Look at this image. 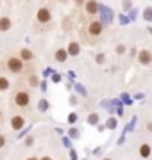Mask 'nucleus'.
Returning a JSON list of instances; mask_svg holds the SVG:
<instances>
[{"mask_svg": "<svg viewBox=\"0 0 152 160\" xmlns=\"http://www.w3.org/2000/svg\"><path fill=\"white\" fill-rule=\"evenodd\" d=\"M30 103V96L27 91H16L14 94V105L20 107V109H25V107H29Z\"/></svg>", "mask_w": 152, "mask_h": 160, "instance_id": "nucleus-1", "label": "nucleus"}, {"mask_svg": "<svg viewBox=\"0 0 152 160\" xmlns=\"http://www.w3.org/2000/svg\"><path fill=\"white\" fill-rule=\"evenodd\" d=\"M99 11L100 14H102V25H111L113 23V18H115V14H113V11L109 9L107 6H104V4H99Z\"/></svg>", "mask_w": 152, "mask_h": 160, "instance_id": "nucleus-2", "label": "nucleus"}, {"mask_svg": "<svg viewBox=\"0 0 152 160\" xmlns=\"http://www.w3.org/2000/svg\"><path fill=\"white\" fill-rule=\"evenodd\" d=\"M7 69L11 73H22L24 71V62L18 57H9L7 59Z\"/></svg>", "mask_w": 152, "mask_h": 160, "instance_id": "nucleus-3", "label": "nucleus"}, {"mask_svg": "<svg viewBox=\"0 0 152 160\" xmlns=\"http://www.w3.org/2000/svg\"><path fill=\"white\" fill-rule=\"evenodd\" d=\"M102 29H104V25L99 22V20H93V22L88 23V34L93 36V38H99L102 34Z\"/></svg>", "mask_w": 152, "mask_h": 160, "instance_id": "nucleus-4", "label": "nucleus"}, {"mask_svg": "<svg viewBox=\"0 0 152 160\" xmlns=\"http://www.w3.org/2000/svg\"><path fill=\"white\" fill-rule=\"evenodd\" d=\"M36 20L40 23H50L52 22V12L48 11L47 7H41V9H38V12H36Z\"/></svg>", "mask_w": 152, "mask_h": 160, "instance_id": "nucleus-5", "label": "nucleus"}, {"mask_svg": "<svg viewBox=\"0 0 152 160\" xmlns=\"http://www.w3.org/2000/svg\"><path fill=\"white\" fill-rule=\"evenodd\" d=\"M25 126V118L24 116H20V114H16V116H13L11 118V128L13 130H22Z\"/></svg>", "mask_w": 152, "mask_h": 160, "instance_id": "nucleus-6", "label": "nucleus"}, {"mask_svg": "<svg viewBox=\"0 0 152 160\" xmlns=\"http://www.w3.org/2000/svg\"><path fill=\"white\" fill-rule=\"evenodd\" d=\"M138 62L143 64V66H149V64L152 62V55L149 50H141L140 53H138Z\"/></svg>", "mask_w": 152, "mask_h": 160, "instance_id": "nucleus-7", "label": "nucleus"}, {"mask_svg": "<svg viewBox=\"0 0 152 160\" xmlns=\"http://www.w3.org/2000/svg\"><path fill=\"white\" fill-rule=\"evenodd\" d=\"M84 9H86V12H88L90 16H95V14L99 12V2H97V0H88L86 6H84Z\"/></svg>", "mask_w": 152, "mask_h": 160, "instance_id": "nucleus-8", "label": "nucleus"}, {"mask_svg": "<svg viewBox=\"0 0 152 160\" xmlns=\"http://www.w3.org/2000/svg\"><path fill=\"white\" fill-rule=\"evenodd\" d=\"M66 53L72 55V57H77V55L81 53V45H79L77 41H72L70 45H68V48H66Z\"/></svg>", "mask_w": 152, "mask_h": 160, "instance_id": "nucleus-9", "label": "nucleus"}, {"mask_svg": "<svg viewBox=\"0 0 152 160\" xmlns=\"http://www.w3.org/2000/svg\"><path fill=\"white\" fill-rule=\"evenodd\" d=\"M18 59H20L22 62H27V61H32V59H34V53H32L29 48H22V50H20V57Z\"/></svg>", "mask_w": 152, "mask_h": 160, "instance_id": "nucleus-10", "label": "nucleus"}, {"mask_svg": "<svg viewBox=\"0 0 152 160\" xmlns=\"http://www.w3.org/2000/svg\"><path fill=\"white\" fill-rule=\"evenodd\" d=\"M66 59H68L66 48H57V50H56V61H57V62H66Z\"/></svg>", "mask_w": 152, "mask_h": 160, "instance_id": "nucleus-11", "label": "nucleus"}, {"mask_svg": "<svg viewBox=\"0 0 152 160\" xmlns=\"http://www.w3.org/2000/svg\"><path fill=\"white\" fill-rule=\"evenodd\" d=\"M11 20H9V18L7 16H2L0 18V32H7V30L11 29Z\"/></svg>", "mask_w": 152, "mask_h": 160, "instance_id": "nucleus-12", "label": "nucleus"}, {"mask_svg": "<svg viewBox=\"0 0 152 160\" xmlns=\"http://www.w3.org/2000/svg\"><path fill=\"white\" fill-rule=\"evenodd\" d=\"M150 153H152L150 144H141V146H140V157H141V158H149Z\"/></svg>", "mask_w": 152, "mask_h": 160, "instance_id": "nucleus-13", "label": "nucleus"}, {"mask_svg": "<svg viewBox=\"0 0 152 160\" xmlns=\"http://www.w3.org/2000/svg\"><path fill=\"white\" fill-rule=\"evenodd\" d=\"M88 125H91V126H97L99 125V114H97V112H91V114L88 116Z\"/></svg>", "mask_w": 152, "mask_h": 160, "instance_id": "nucleus-14", "label": "nucleus"}, {"mask_svg": "<svg viewBox=\"0 0 152 160\" xmlns=\"http://www.w3.org/2000/svg\"><path fill=\"white\" fill-rule=\"evenodd\" d=\"M66 133H68V135H66L68 139H79L81 137V130H77V128H70Z\"/></svg>", "mask_w": 152, "mask_h": 160, "instance_id": "nucleus-15", "label": "nucleus"}, {"mask_svg": "<svg viewBox=\"0 0 152 160\" xmlns=\"http://www.w3.org/2000/svg\"><path fill=\"white\" fill-rule=\"evenodd\" d=\"M117 126H118V121L115 119V118H109V119L106 121V128H107V130H115Z\"/></svg>", "mask_w": 152, "mask_h": 160, "instance_id": "nucleus-16", "label": "nucleus"}, {"mask_svg": "<svg viewBox=\"0 0 152 160\" xmlns=\"http://www.w3.org/2000/svg\"><path fill=\"white\" fill-rule=\"evenodd\" d=\"M38 110H40V112H47V110H48V102L45 100V98L38 102Z\"/></svg>", "mask_w": 152, "mask_h": 160, "instance_id": "nucleus-17", "label": "nucleus"}, {"mask_svg": "<svg viewBox=\"0 0 152 160\" xmlns=\"http://www.w3.org/2000/svg\"><path fill=\"white\" fill-rule=\"evenodd\" d=\"M9 89V78L0 77V91H7Z\"/></svg>", "mask_w": 152, "mask_h": 160, "instance_id": "nucleus-18", "label": "nucleus"}, {"mask_svg": "<svg viewBox=\"0 0 152 160\" xmlns=\"http://www.w3.org/2000/svg\"><path fill=\"white\" fill-rule=\"evenodd\" d=\"M75 91L79 92V94H81V96H88V91H86V87L82 86V84H75Z\"/></svg>", "mask_w": 152, "mask_h": 160, "instance_id": "nucleus-19", "label": "nucleus"}, {"mask_svg": "<svg viewBox=\"0 0 152 160\" xmlns=\"http://www.w3.org/2000/svg\"><path fill=\"white\" fill-rule=\"evenodd\" d=\"M143 18H145V22H152V7H147V9H145Z\"/></svg>", "mask_w": 152, "mask_h": 160, "instance_id": "nucleus-20", "label": "nucleus"}, {"mask_svg": "<svg viewBox=\"0 0 152 160\" xmlns=\"http://www.w3.org/2000/svg\"><path fill=\"white\" fill-rule=\"evenodd\" d=\"M29 84H30V87H38V84H40V78L36 77V75H32L29 78Z\"/></svg>", "mask_w": 152, "mask_h": 160, "instance_id": "nucleus-21", "label": "nucleus"}, {"mask_svg": "<svg viewBox=\"0 0 152 160\" xmlns=\"http://www.w3.org/2000/svg\"><path fill=\"white\" fill-rule=\"evenodd\" d=\"M66 121H68L70 125H73V123L77 121V114H75V112H70V114H68V119H66Z\"/></svg>", "mask_w": 152, "mask_h": 160, "instance_id": "nucleus-22", "label": "nucleus"}, {"mask_svg": "<svg viewBox=\"0 0 152 160\" xmlns=\"http://www.w3.org/2000/svg\"><path fill=\"white\" fill-rule=\"evenodd\" d=\"M136 16H138V11L136 9H131V12H129V22H133V20H136Z\"/></svg>", "mask_w": 152, "mask_h": 160, "instance_id": "nucleus-23", "label": "nucleus"}, {"mask_svg": "<svg viewBox=\"0 0 152 160\" xmlns=\"http://www.w3.org/2000/svg\"><path fill=\"white\" fill-rule=\"evenodd\" d=\"M118 20H120V25H127V23H129V18L125 16V14H120Z\"/></svg>", "mask_w": 152, "mask_h": 160, "instance_id": "nucleus-24", "label": "nucleus"}, {"mask_svg": "<svg viewBox=\"0 0 152 160\" xmlns=\"http://www.w3.org/2000/svg\"><path fill=\"white\" fill-rule=\"evenodd\" d=\"M125 48H127L125 45H117V50H115V52H117L118 55H122L123 52H125Z\"/></svg>", "mask_w": 152, "mask_h": 160, "instance_id": "nucleus-25", "label": "nucleus"}, {"mask_svg": "<svg viewBox=\"0 0 152 160\" xmlns=\"http://www.w3.org/2000/svg\"><path fill=\"white\" fill-rule=\"evenodd\" d=\"M136 121H138V118L134 116V118H133V121H131V125H129L127 128H125V132H127V130H134V126H136Z\"/></svg>", "mask_w": 152, "mask_h": 160, "instance_id": "nucleus-26", "label": "nucleus"}, {"mask_svg": "<svg viewBox=\"0 0 152 160\" xmlns=\"http://www.w3.org/2000/svg\"><path fill=\"white\" fill-rule=\"evenodd\" d=\"M97 62H99V64H104L106 62V55H104V53H99V55H97Z\"/></svg>", "mask_w": 152, "mask_h": 160, "instance_id": "nucleus-27", "label": "nucleus"}, {"mask_svg": "<svg viewBox=\"0 0 152 160\" xmlns=\"http://www.w3.org/2000/svg\"><path fill=\"white\" fill-rule=\"evenodd\" d=\"M122 102L125 103V105H131V103H133V102H131V98H129L127 94H125V92H123V94H122Z\"/></svg>", "mask_w": 152, "mask_h": 160, "instance_id": "nucleus-28", "label": "nucleus"}, {"mask_svg": "<svg viewBox=\"0 0 152 160\" xmlns=\"http://www.w3.org/2000/svg\"><path fill=\"white\" fill-rule=\"evenodd\" d=\"M63 144L66 146V148L70 149L72 148V139H68V137H63Z\"/></svg>", "mask_w": 152, "mask_h": 160, "instance_id": "nucleus-29", "label": "nucleus"}, {"mask_svg": "<svg viewBox=\"0 0 152 160\" xmlns=\"http://www.w3.org/2000/svg\"><path fill=\"white\" fill-rule=\"evenodd\" d=\"M122 6H123V9H125V11H129V9H131V0H123Z\"/></svg>", "mask_w": 152, "mask_h": 160, "instance_id": "nucleus-30", "label": "nucleus"}, {"mask_svg": "<svg viewBox=\"0 0 152 160\" xmlns=\"http://www.w3.org/2000/svg\"><path fill=\"white\" fill-rule=\"evenodd\" d=\"M70 160H77V151L73 148H70Z\"/></svg>", "mask_w": 152, "mask_h": 160, "instance_id": "nucleus-31", "label": "nucleus"}, {"mask_svg": "<svg viewBox=\"0 0 152 160\" xmlns=\"http://www.w3.org/2000/svg\"><path fill=\"white\" fill-rule=\"evenodd\" d=\"M52 82H56V84H59V82H61V77H59L57 73H54V75H52Z\"/></svg>", "mask_w": 152, "mask_h": 160, "instance_id": "nucleus-32", "label": "nucleus"}, {"mask_svg": "<svg viewBox=\"0 0 152 160\" xmlns=\"http://www.w3.org/2000/svg\"><path fill=\"white\" fill-rule=\"evenodd\" d=\"M123 142H125V135H120V137H118V141H117V144H118V146H122Z\"/></svg>", "mask_w": 152, "mask_h": 160, "instance_id": "nucleus-33", "label": "nucleus"}, {"mask_svg": "<svg viewBox=\"0 0 152 160\" xmlns=\"http://www.w3.org/2000/svg\"><path fill=\"white\" fill-rule=\"evenodd\" d=\"M40 89H41L43 92L47 91V82H40Z\"/></svg>", "mask_w": 152, "mask_h": 160, "instance_id": "nucleus-34", "label": "nucleus"}, {"mask_svg": "<svg viewBox=\"0 0 152 160\" xmlns=\"http://www.w3.org/2000/svg\"><path fill=\"white\" fill-rule=\"evenodd\" d=\"M4 146H6V137L0 135V148H4Z\"/></svg>", "mask_w": 152, "mask_h": 160, "instance_id": "nucleus-35", "label": "nucleus"}, {"mask_svg": "<svg viewBox=\"0 0 152 160\" xmlns=\"http://www.w3.org/2000/svg\"><path fill=\"white\" fill-rule=\"evenodd\" d=\"M32 142H34V137H27L25 144H27V146H32Z\"/></svg>", "mask_w": 152, "mask_h": 160, "instance_id": "nucleus-36", "label": "nucleus"}, {"mask_svg": "<svg viewBox=\"0 0 152 160\" xmlns=\"http://www.w3.org/2000/svg\"><path fill=\"white\" fill-rule=\"evenodd\" d=\"M68 78L73 80V78H75V73H73V71H68Z\"/></svg>", "mask_w": 152, "mask_h": 160, "instance_id": "nucleus-37", "label": "nucleus"}, {"mask_svg": "<svg viewBox=\"0 0 152 160\" xmlns=\"http://www.w3.org/2000/svg\"><path fill=\"white\" fill-rule=\"evenodd\" d=\"M70 103H72V105H77V98L72 96V98H70Z\"/></svg>", "mask_w": 152, "mask_h": 160, "instance_id": "nucleus-38", "label": "nucleus"}, {"mask_svg": "<svg viewBox=\"0 0 152 160\" xmlns=\"http://www.w3.org/2000/svg\"><path fill=\"white\" fill-rule=\"evenodd\" d=\"M100 151H102V149H100V148H97V149H93V155H100Z\"/></svg>", "mask_w": 152, "mask_h": 160, "instance_id": "nucleus-39", "label": "nucleus"}, {"mask_svg": "<svg viewBox=\"0 0 152 160\" xmlns=\"http://www.w3.org/2000/svg\"><path fill=\"white\" fill-rule=\"evenodd\" d=\"M27 160H40V158H38V157H29Z\"/></svg>", "mask_w": 152, "mask_h": 160, "instance_id": "nucleus-40", "label": "nucleus"}, {"mask_svg": "<svg viewBox=\"0 0 152 160\" xmlns=\"http://www.w3.org/2000/svg\"><path fill=\"white\" fill-rule=\"evenodd\" d=\"M40 160H54V158H50V157H43V158H40Z\"/></svg>", "mask_w": 152, "mask_h": 160, "instance_id": "nucleus-41", "label": "nucleus"}, {"mask_svg": "<svg viewBox=\"0 0 152 160\" xmlns=\"http://www.w3.org/2000/svg\"><path fill=\"white\" fill-rule=\"evenodd\" d=\"M102 160H113V158H109V157H106V158H102Z\"/></svg>", "mask_w": 152, "mask_h": 160, "instance_id": "nucleus-42", "label": "nucleus"}, {"mask_svg": "<svg viewBox=\"0 0 152 160\" xmlns=\"http://www.w3.org/2000/svg\"><path fill=\"white\" fill-rule=\"evenodd\" d=\"M82 160H86V158H82Z\"/></svg>", "mask_w": 152, "mask_h": 160, "instance_id": "nucleus-43", "label": "nucleus"}]
</instances>
